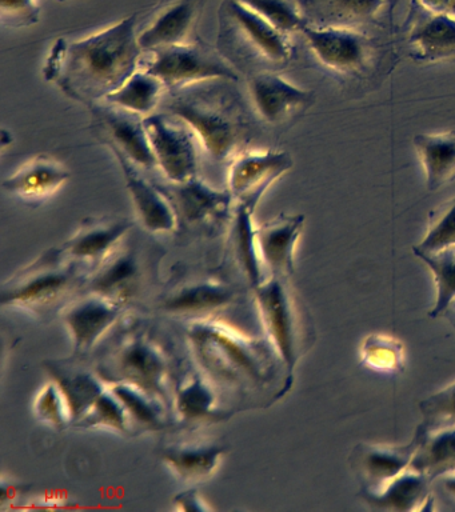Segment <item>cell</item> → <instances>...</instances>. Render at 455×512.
Returning <instances> with one entry per match:
<instances>
[{
    "label": "cell",
    "instance_id": "cell-1",
    "mask_svg": "<svg viewBox=\"0 0 455 512\" xmlns=\"http://www.w3.org/2000/svg\"><path fill=\"white\" fill-rule=\"evenodd\" d=\"M138 15L78 40L58 39L43 68L49 82L70 99L93 107L141 67Z\"/></svg>",
    "mask_w": 455,
    "mask_h": 512
},
{
    "label": "cell",
    "instance_id": "cell-2",
    "mask_svg": "<svg viewBox=\"0 0 455 512\" xmlns=\"http://www.w3.org/2000/svg\"><path fill=\"white\" fill-rule=\"evenodd\" d=\"M187 339L203 370L218 383L245 388L267 404L293 387L294 375L269 339L249 338L214 318L191 323Z\"/></svg>",
    "mask_w": 455,
    "mask_h": 512
},
{
    "label": "cell",
    "instance_id": "cell-3",
    "mask_svg": "<svg viewBox=\"0 0 455 512\" xmlns=\"http://www.w3.org/2000/svg\"><path fill=\"white\" fill-rule=\"evenodd\" d=\"M233 80L214 79L169 90L167 111L189 124L215 163L233 162L251 138V120Z\"/></svg>",
    "mask_w": 455,
    "mask_h": 512
},
{
    "label": "cell",
    "instance_id": "cell-4",
    "mask_svg": "<svg viewBox=\"0 0 455 512\" xmlns=\"http://www.w3.org/2000/svg\"><path fill=\"white\" fill-rule=\"evenodd\" d=\"M218 20L217 48L239 72L274 71L293 58L289 34L238 0H222Z\"/></svg>",
    "mask_w": 455,
    "mask_h": 512
},
{
    "label": "cell",
    "instance_id": "cell-5",
    "mask_svg": "<svg viewBox=\"0 0 455 512\" xmlns=\"http://www.w3.org/2000/svg\"><path fill=\"white\" fill-rule=\"evenodd\" d=\"M253 291L267 339L294 375L299 359L317 338L313 319L291 290L289 279L269 276Z\"/></svg>",
    "mask_w": 455,
    "mask_h": 512
},
{
    "label": "cell",
    "instance_id": "cell-6",
    "mask_svg": "<svg viewBox=\"0 0 455 512\" xmlns=\"http://www.w3.org/2000/svg\"><path fill=\"white\" fill-rule=\"evenodd\" d=\"M95 372L107 384L125 382L149 392L169 407L170 362L161 344L146 332L130 331L98 364Z\"/></svg>",
    "mask_w": 455,
    "mask_h": 512
},
{
    "label": "cell",
    "instance_id": "cell-7",
    "mask_svg": "<svg viewBox=\"0 0 455 512\" xmlns=\"http://www.w3.org/2000/svg\"><path fill=\"white\" fill-rule=\"evenodd\" d=\"M82 264L65 254L62 247L39 256L2 288V306L46 310L81 284Z\"/></svg>",
    "mask_w": 455,
    "mask_h": 512
},
{
    "label": "cell",
    "instance_id": "cell-8",
    "mask_svg": "<svg viewBox=\"0 0 455 512\" xmlns=\"http://www.w3.org/2000/svg\"><path fill=\"white\" fill-rule=\"evenodd\" d=\"M141 68L158 76L169 90H177L206 80L226 79L238 82L239 71L219 52L201 38L147 52Z\"/></svg>",
    "mask_w": 455,
    "mask_h": 512
},
{
    "label": "cell",
    "instance_id": "cell-9",
    "mask_svg": "<svg viewBox=\"0 0 455 512\" xmlns=\"http://www.w3.org/2000/svg\"><path fill=\"white\" fill-rule=\"evenodd\" d=\"M301 32L315 58L327 70L353 79L369 78L377 72L381 48L365 31L307 24Z\"/></svg>",
    "mask_w": 455,
    "mask_h": 512
},
{
    "label": "cell",
    "instance_id": "cell-10",
    "mask_svg": "<svg viewBox=\"0 0 455 512\" xmlns=\"http://www.w3.org/2000/svg\"><path fill=\"white\" fill-rule=\"evenodd\" d=\"M157 184L173 204L178 230L214 234L230 223L235 200L229 188L217 190L199 176L181 183Z\"/></svg>",
    "mask_w": 455,
    "mask_h": 512
},
{
    "label": "cell",
    "instance_id": "cell-11",
    "mask_svg": "<svg viewBox=\"0 0 455 512\" xmlns=\"http://www.w3.org/2000/svg\"><path fill=\"white\" fill-rule=\"evenodd\" d=\"M158 167L169 182H186L198 176L197 135L173 114L143 118Z\"/></svg>",
    "mask_w": 455,
    "mask_h": 512
},
{
    "label": "cell",
    "instance_id": "cell-12",
    "mask_svg": "<svg viewBox=\"0 0 455 512\" xmlns=\"http://www.w3.org/2000/svg\"><path fill=\"white\" fill-rule=\"evenodd\" d=\"M251 100L263 122L283 127L310 110L317 100L314 91L299 88L274 71L247 76Z\"/></svg>",
    "mask_w": 455,
    "mask_h": 512
},
{
    "label": "cell",
    "instance_id": "cell-13",
    "mask_svg": "<svg viewBox=\"0 0 455 512\" xmlns=\"http://www.w3.org/2000/svg\"><path fill=\"white\" fill-rule=\"evenodd\" d=\"M285 151H243L230 163L229 190L237 203L255 210L271 184L293 167Z\"/></svg>",
    "mask_w": 455,
    "mask_h": 512
},
{
    "label": "cell",
    "instance_id": "cell-14",
    "mask_svg": "<svg viewBox=\"0 0 455 512\" xmlns=\"http://www.w3.org/2000/svg\"><path fill=\"white\" fill-rule=\"evenodd\" d=\"M407 55L418 63H442L455 60V19L423 10L411 0L403 26Z\"/></svg>",
    "mask_w": 455,
    "mask_h": 512
},
{
    "label": "cell",
    "instance_id": "cell-15",
    "mask_svg": "<svg viewBox=\"0 0 455 512\" xmlns=\"http://www.w3.org/2000/svg\"><path fill=\"white\" fill-rule=\"evenodd\" d=\"M147 264L143 251L135 246L122 247L121 243L94 267L87 280L89 291L119 306H129L142 288Z\"/></svg>",
    "mask_w": 455,
    "mask_h": 512
},
{
    "label": "cell",
    "instance_id": "cell-16",
    "mask_svg": "<svg viewBox=\"0 0 455 512\" xmlns=\"http://www.w3.org/2000/svg\"><path fill=\"white\" fill-rule=\"evenodd\" d=\"M90 110L107 146L117 147L138 167L146 170L158 167L141 115L106 100L94 104Z\"/></svg>",
    "mask_w": 455,
    "mask_h": 512
},
{
    "label": "cell",
    "instance_id": "cell-17",
    "mask_svg": "<svg viewBox=\"0 0 455 512\" xmlns=\"http://www.w3.org/2000/svg\"><path fill=\"white\" fill-rule=\"evenodd\" d=\"M115 158L121 164L127 190L130 191L135 211L143 227L153 234H167L178 231V218L173 204L157 182H151L139 170L137 164L131 162L129 156L123 154L117 147L110 146Z\"/></svg>",
    "mask_w": 455,
    "mask_h": 512
},
{
    "label": "cell",
    "instance_id": "cell-18",
    "mask_svg": "<svg viewBox=\"0 0 455 512\" xmlns=\"http://www.w3.org/2000/svg\"><path fill=\"white\" fill-rule=\"evenodd\" d=\"M125 307L90 292L85 298L75 300L66 308L63 320L73 340L78 355L93 350L122 318Z\"/></svg>",
    "mask_w": 455,
    "mask_h": 512
},
{
    "label": "cell",
    "instance_id": "cell-19",
    "mask_svg": "<svg viewBox=\"0 0 455 512\" xmlns=\"http://www.w3.org/2000/svg\"><path fill=\"white\" fill-rule=\"evenodd\" d=\"M205 4L206 0H175L162 8L138 36L143 52L198 40L197 28Z\"/></svg>",
    "mask_w": 455,
    "mask_h": 512
},
{
    "label": "cell",
    "instance_id": "cell-20",
    "mask_svg": "<svg viewBox=\"0 0 455 512\" xmlns=\"http://www.w3.org/2000/svg\"><path fill=\"white\" fill-rule=\"evenodd\" d=\"M431 486L433 482L427 476L409 467L381 487H359L357 496L377 511H431L434 504Z\"/></svg>",
    "mask_w": 455,
    "mask_h": 512
},
{
    "label": "cell",
    "instance_id": "cell-21",
    "mask_svg": "<svg viewBox=\"0 0 455 512\" xmlns=\"http://www.w3.org/2000/svg\"><path fill=\"white\" fill-rule=\"evenodd\" d=\"M417 448L414 436L406 444L359 443L349 456L359 487L377 488L409 468Z\"/></svg>",
    "mask_w": 455,
    "mask_h": 512
},
{
    "label": "cell",
    "instance_id": "cell-22",
    "mask_svg": "<svg viewBox=\"0 0 455 512\" xmlns=\"http://www.w3.org/2000/svg\"><path fill=\"white\" fill-rule=\"evenodd\" d=\"M305 226L302 214L281 212L270 222L257 226V243L269 276L290 279L295 271V247Z\"/></svg>",
    "mask_w": 455,
    "mask_h": 512
},
{
    "label": "cell",
    "instance_id": "cell-23",
    "mask_svg": "<svg viewBox=\"0 0 455 512\" xmlns=\"http://www.w3.org/2000/svg\"><path fill=\"white\" fill-rule=\"evenodd\" d=\"M131 228L133 223L125 218H89L83 220L81 227L63 244L62 250L82 266L97 267L123 242Z\"/></svg>",
    "mask_w": 455,
    "mask_h": 512
},
{
    "label": "cell",
    "instance_id": "cell-24",
    "mask_svg": "<svg viewBox=\"0 0 455 512\" xmlns=\"http://www.w3.org/2000/svg\"><path fill=\"white\" fill-rule=\"evenodd\" d=\"M390 3L391 0H301L309 26L362 31L379 26Z\"/></svg>",
    "mask_w": 455,
    "mask_h": 512
},
{
    "label": "cell",
    "instance_id": "cell-25",
    "mask_svg": "<svg viewBox=\"0 0 455 512\" xmlns=\"http://www.w3.org/2000/svg\"><path fill=\"white\" fill-rule=\"evenodd\" d=\"M237 298L233 286L217 279H195L175 288L162 302V308L171 315L185 318L213 319Z\"/></svg>",
    "mask_w": 455,
    "mask_h": 512
},
{
    "label": "cell",
    "instance_id": "cell-26",
    "mask_svg": "<svg viewBox=\"0 0 455 512\" xmlns=\"http://www.w3.org/2000/svg\"><path fill=\"white\" fill-rule=\"evenodd\" d=\"M173 404L175 414L186 426L221 422L233 415V411L221 407L214 384L199 372H191L177 384Z\"/></svg>",
    "mask_w": 455,
    "mask_h": 512
},
{
    "label": "cell",
    "instance_id": "cell-27",
    "mask_svg": "<svg viewBox=\"0 0 455 512\" xmlns=\"http://www.w3.org/2000/svg\"><path fill=\"white\" fill-rule=\"evenodd\" d=\"M70 171L49 155H38L3 180L7 192L26 203L49 199L69 180Z\"/></svg>",
    "mask_w": 455,
    "mask_h": 512
},
{
    "label": "cell",
    "instance_id": "cell-28",
    "mask_svg": "<svg viewBox=\"0 0 455 512\" xmlns=\"http://www.w3.org/2000/svg\"><path fill=\"white\" fill-rule=\"evenodd\" d=\"M45 370L65 395L75 424L89 414L99 396L107 388V383L97 372H91L75 364L50 360L45 362Z\"/></svg>",
    "mask_w": 455,
    "mask_h": 512
},
{
    "label": "cell",
    "instance_id": "cell-29",
    "mask_svg": "<svg viewBox=\"0 0 455 512\" xmlns=\"http://www.w3.org/2000/svg\"><path fill=\"white\" fill-rule=\"evenodd\" d=\"M414 438L417 448L411 470L421 472L431 482L455 472V426L426 428L419 424Z\"/></svg>",
    "mask_w": 455,
    "mask_h": 512
},
{
    "label": "cell",
    "instance_id": "cell-30",
    "mask_svg": "<svg viewBox=\"0 0 455 512\" xmlns=\"http://www.w3.org/2000/svg\"><path fill=\"white\" fill-rule=\"evenodd\" d=\"M253 214V208L235 203L229 236L230 254L245 275L251 290L261 286L267 279L265 266L259 254L257 226L254 224Z\"/></svg>",
    "mask_w": 455,
    "mask_h": 512
},
{
    "label": "cell",
    "instance_id": "cell-31",
    "mask_svg": "<svg viewBox=\"0 0 455 512\" xmlns=\"http://www.w3.org/2000/svg\"><path fill=\"white\" fill-rule=\"evenodd\" d=\"M413 146L425 168L427 190L437 191L455 179V130L415 135Z\"/></svg>",
    "mask_w": 455,
    "mask_h": 512
},
{
    "label": "cell",
    "instance_id": "cell-32",
    "mask_svg": "<svg viewBox=\"0 0 455 512\" xmlns=\"http://www.w3.org/2000/svg\"><path fill=\"white\" fill-rule=\"evenodd\" d=\"M227 447L218 443L173 444L162 451V460L183 480L198 482L214 474Z\"/></svg>",
    "mask_w": 455,
    "mask_h": 512
},
{
    "label": "cell",
    "instance_id": "cell-33",
    "mask_svg": "<svg viewBox=\"0 0 455 512\" xmlns=\"http://www.w3.org/2000/svg\"><path fill=\"white\" fill-rule=\"evenodd\" d=\"M129 416L131 428L141 431L163 430L167 424L166 404L133 384L117 382L107 384Z\"/></svg>",
    "mask_w": 455,
    "mask_h": 512
},
{
    "label": "cell",
    "instance_id": "cell-34",
    "mask_svg": "<svg viewBox=\"0 0 455 512\" xmlns=\"http://www.w3.org/2000/svg\"><path fill=\"white\" fill-rule=\"evenodd\" d=\"M166 88L165 83L158 76L139 67L123 86L107 96L105 100L135 114L147 116L153 114L155 108L161 103Z\"/></svg>",
    "mask_w": 455,
    "mask_h": 512
},
{
    "label": "cell",
    "instance_id": "cell-35",
    "mask_svg": "<svg viewBox=\"0 0 455 512\" xmlns=\"http://www.w3.org/2000/svg\"><path fill=\"white\" fill-rule=\"evenodd\" d=\"M413 252L433 272L435 286H437V300L429 316L437 319L455 299V246L435 252Z\"/></svg>",
    "mask_w": 455,
    "mask_h": 512
},
{
    "label": "cell",
    "instance_id": "cell-36",
    "mask_svg": "<svg viewBox=\"0 0 455 512\" xmlns=\"http://www.w3.org/2000/svg\"><path fill=\"white\" fill-rule=\"evenodd\" d=\"M250 10L257 12L278 30L293 34L307 26L301 0H238Z\"/></svg>",
    "mask_w": 455,
    "mask_h": 512
},
{
    "label": "cell",
    "instance_id": "cell-37",
    "mask_svg": "<svg viewBox=\"0 0 455 512\" xmlns=\"http://www.w3.org/2000/svg\"><path fill=\"white\" fill-rule=\"evenodd\" d=\"M455 246V198L430 211L425 239L413 251L435 252Z\"/></svg>",
    "mask_w": 455,
    "mask_h": 512
},
{
    "label": "cell",
    "instance_id": "cell-38",
    "mask_svg": "<svg viewBox=\"0 0 455 512\" xmlns=\"http://www.w3.org/2000/svg\"><path fill=\"white\" fill-rule=\"evenodd\" d=\"M81 427H103L117 432H129L131 430L129 416L121 400L107 386L89 414L78 423Z\"/></svg>",
    "mask_w": 455,
    "mask_h": 512
},
{
    "label": "cell",
    "instance_id": "cell-39",
    "mask_svg": "<svg viewBox=\"0 0 455 512\" xmlns=\"http://www.w3.org/2000/svg\"><path fill=\"white\" fill-rule=\"evenodd\" d=\"M362 362L377 371H395L402 367L403 347L397 339L371 335L363 342Z\"/></svg>",
    "mask_w": 455,
    "mask_h": 512
},
{
    "label": "cell",
    "instance_id": "cell-40",
    "mask_svg": "<svg viewBox=\"0 0 455 512\" xmlns=\"http://www.w3.org/2000/svg\"><path fill=\"white\" fill-rule=\"evenodd\" d=\"M34 411L42 423L49 424L55 430H65L73 423L65 395L53 380L47 383L35 398Z\"/></svg>",
    "mask_w": 455,
    "mask_h": 512
},
{
    "label": "cell",
    "instance_id": "cell-41",
    "mask_svg": "<svg viewBox=\"0 0 455 512\" xmlns=\"http://www.w3.org/2000/svg\"><path fill=\"white\" fill-rule=\"evenodd\" d=\"M419 411L423 427L455 426V382L421 400Z\"/></svg>",
    "mask_w": 455,
    "mask_h": 512
},
{
    "label": "cell",
    "instance_id": "cell-42",
    "mask_svg": "<svg viewBox=\"0 0 455 512\" xmlns=\"http://www.w3.org/2000/svg\"><path fill=\"white\" fill-rule=\"evenodd\" d=\"M41 19L37 0H0V20L10 28L30 27Z\"/></svg>",
    "mask_w": 455,
    "mask_h": 512
},
{
    "label": "cell",
    "instance_id": "cell-43",
    "mask_svg": "<svg viewBox=\"0 0 455 512\" xmlns=\"http://www.w3.org/2000/svg\"><path fill=\"white\" fill-rule=\"evenodd\" d=\"M173 502L174 508L177 511L209 512L213 510V508L207 504L206 500L203 499V496L199 494V491L195 490V488L179 492L178 495L174 496Z\"/></svg>",
    "mask_w": 455,
    "mask_h": 512
},
{
    "label": "cell",
    "instance_id": "cell-44",
    "mask_svg": "<svg viewBox=\"0 0 455 512\" xmlns=\"http://www.w3.org/2000/svg\"><path fill=\"white\" fill-rule=\"evenodd\" d=\"M423 10L455 19V0H414Z\"/></svg>",
    "mask_w": 455,
    "mask_h": 512
},
{
    "label": "cell",
    "instance_id": "cell-45",
    "mask_svg": "<svg viewBox=\"0 0 455 512\" xmlns=\"http://www.w3.org/2000/svg\"><path fill=\"white\" fill-rule=\"evenodd\" d=\"M437 480H441L443 490H445L451 498L455 499V472H453V474L442 476V478Z\"/></svg>",
    "mask_w": 455,
    "mask_h": 512
},
{
    "label": "cell",
    "instance_id": "cell-46",
    "mask_svg": "<svg viewBox=\"0 0 455 512\" xmlns=\"http://www.w3.org/2000/svg\"><path fill=\"white\" fill-rule=\"evenodd\" d=\"M443 318L447 319V322L451 324V327L455 330V299L447 306L445 312L442 314Z\"/></svg>",
    "mask_w": 455,
    "mask_h": 512
},
{
    "label": "cell",
    "instance_id": "cell-47",
    "mask_svg": "<svg viewBox=\"0 0 455 512\" xmlns=\"http://www.w3.org/2000/svg\"><path fill=\"white\" fill-rule=\"evenodd\" d=\"M59 2H67V0H59Z\"/></svg>",
    "mask_w": 455,
    "mask_h": 512
}]
</instances>
